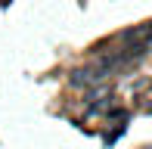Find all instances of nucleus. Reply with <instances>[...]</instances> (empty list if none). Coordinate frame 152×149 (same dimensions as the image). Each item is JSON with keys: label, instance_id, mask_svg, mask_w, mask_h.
<instances>
[{"label": "nucleus", "instance_id": "f257e3e1", "mask_svg": "<svg viewBox=\"0 0 152 149\" xmlns=\"http://www.w3.org/2000/svg\"><path fill=\"white\" fill-rule=\"evenodd\" d=\"M106 78H109V69H102L99 62H93V65H84V69H75L68 74V84L78 87V90H90V87H99Z\"/></svg>", "mask_w": 152, "mask_h": 149}, {"label": "nucleus", "instance_id": "f03ea898", "mask_svg": "<svg viewBox=\"0 0 152 149\" xmlns=\"http://www.w3.org/2000/svg\"><path fill=\"white\" fill-rule=\"evenodd\" d=\"M149 115H152V103H149Z\"/></svg>", "mask_w": 152, "mask_h": 149}]
</instances>
